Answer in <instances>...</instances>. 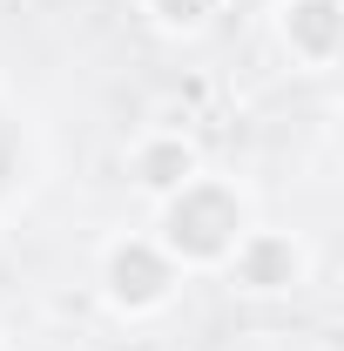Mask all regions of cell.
<instances>
[{
	"instance_id": "6da1fadb",
	"label": "cell",
	"mask_w": 344,
	"mask_h": 351,
	"mask_svg": "<svg viewBox=\"0 0 344 351\" xmlns=\"http://www.w3.org/2000/svg\"><path fill=\"white\" fill-rule=\"evenodd\" d=\"M162 243H169V257L189 263L230 257L243 243V203L223 182H182L169 189V210H162Z\"/></svg>"
},
{
	"instance_id": "7a4b0ae2",
	"label": "cell",
	"mask_w": 344,
	"mask_h": 351,
	"mask_svg": "<svg viewBox=\"0 0 344 351\" xmlns=\"http://www.w3.org/2000/svg\"><path fill=\"white\" fill-rule=\"evenodd\" d=\"M108 291H115V304H162L169 298V250H156V243H122L115 257H108Z\"/></svg>"
},
{
	"instance_id": "3957f363",
	"label": "cell",
	"mask_w": 344,
	"mask_h": 351,
	"mask_svg": "<svg viewBox=\"0 0 344 351\" xmlns=\"http://www.w3.org/2000/svg\"><path fill=\"white\" fill-rule=\"evenodd\" d=\"M291 277H297L291 237H243V243H236V284H250V291H284Z\"/></svg>"
},
{
	"instance_id": "277c9868",
	"label": "cell",
	"mask_w": 344,
	"mask_h": 351,
	"mask_svg": "<svg viewBox=\"0 0 344 351\" xmlns=\"http://www.w3.org/2000/svg\"><path fill=\"white\" fill-rule=\"evenodd\" d=\"M284 34H291V47H297V54L331 61V54H338V34H344L338 0H297V7H291V21H284Z\"/></svg>"
},
{
	"instance_id": "5b68a950",
	"label": "cell",
	"mask_w": 344,
	"mask_h": 351,
	"mask_svg": "<svg viewBox=\"0 0 344 351\" xmlns=\"http://www.w3.org/2000/svg\"><path fill=\"white\" fill-rule=\"evenodd\" d=\"M135 176H142L149 189H182V182L196 176V156H189L182 142H149V149L135 156Z\"/></svg>"
},
{
	"instance_id": "8992f818",
	"label": "cell",
	"mask_w": 344,
	"mask_h": 351,
	"mask_svg": "<svg viewBox=\"0 0 344 351\" xmlns=\"http://www.w3.org/2000/svg\"><path fill=\"white\" fill-rule=\"evenodd\" d=\"M156 14L175 21V27H196L203 14H216V0H156Z\"/></svg>"
},
{
	"instance_id": "52a82bcc",
	"label": "cell",
	"mask_w": 344,
	"mask_h": 351,
	"mask_svg": "<svg viewBox=\"0 0 344 351\" xmlns=\"http://www.w3.org/2000/svg\"><path fill=\"white\" fill-rule=\"evenodd\" d=\"M14 169H21V129H14V122L0 115V189L14 182Z\"/></svg>"
}]
</instances>
